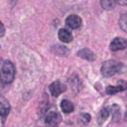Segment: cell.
<instances>
[{"label": "cell", "mask_w": 127, "mask_h": 127, "mask_svg": "<svg viewBox=\"0 0 127 127\" xmlns=\"http://www.w3.org/2000/svg\"><path fill=\"white\" fill-rule=\"evenodd\" d=\"M15 78V65L12 62L10 61H5L2 63V67H1V70H0V80L1 83L5 85L12 83Z\"/></svg>", "instance_id": "6da1fadb"}, {"label": "cell", "mask_w": 127, "mask_h": 127, "mask_svg": "<svg viewBox=\"0 0 127 127\" xmlns=\"http://www.w3.org/2000/svg\"><path fill=\"white\" fill-rule=\"evenodd\" d=\"M122 68V63L117 62V61H106L102 63L101 65V74L106 78L115 75L116 73H119Z\"/></svg>", "instance_id": "7a4b0ae2"}, {"label": "cell", "mask_w": 127, "mask_h": 127, "mask_svg": "<svg viewBox=\"0 0 127 127\" xmlns=\"http://www.w3.org/2000/svg\"><path fill=\"white\" fill-rule=\"evenodd\" d=\"M82 24H83V21H82V19H80L78 15H69V16L67 17V20H65V25H67L69 29H73V30L80 29Z\"/></svg>", "instance_id": "3957f363"}, {"label": "cell", "mask_w": 127, "mask_h": 127, "mask_svg": "<svg viewBox=\"0 0 127 127\" xmlns=\"http://www.w3.org/2000/svg\"><path fill=\"white\" fill-rule=\"evenodd\" d=\"M61 121H62V116L58 112H56V111H49L47 114V116H46V124L51 125L53 127L58 126L61 124Z\"/></svg>", "instance_id": "277c9868"}, {"label": "cell", "mask_w": 127, "mask_h": 127, "mask_svg": "<svg viewBox=\"0 0 127 127\" xmlns=\"http://www.w3.org/2000/svg\"><path fill=\"white\" fill-rule=\"evenodd\" d=\"M110 48L111 51H122L127 48V40L122 37H116L114 38L110 43Z\"/></svg>", "instance_id": "5b68a950"}, {"label": "cell", "mask_w": 127, "mask_h": 127, "mask_svg": "<svg viewBox=\"0 0 127 127\" xmlns=\"http://www.w3.org/2000/svg\"><path fill=\"white\" fill-rule=\"evenodd\" d=\"M100 2L105 10H111L116 5H121V6L127 5V0H100Z\"/></svg>", "instance_id": "8992f818"}, {"label": "cell", "mask_w": 127, "mask_h": 127, "mask_svg": "<svg viewBox=\"0 0 127 127\" xmlns=\"http://www.w3.org/2000/svg\"><path fill=\"white\" fill-rule=\"evenodd\" d=\"M9 112H10V104L6 100V97H4L2 95H0V116H1L2 122L6 119V116L9 115Z\"/></svg>", "instance_id": "52a82bcc"}, {"label": "cell", "mask_w": 127, "mask_h": 127, "mask_svg": "<svg viewBox=\"0 0 127 127\" xmlns=\"http://www.w3.org/2000/svg\"><path fill=\"white\" fill-rule=\"evenodd\" d=\"M65 90H67V86L64 84H62L59 80L53 82L52 84L49 85V91H51V94H52L53 96H58V95H61L62 93H64Z\"/></svg>", "instance_id": "ba28073f"}, {"label": "cell", "mask_w": 127, "mask_h": 127, "mask_svg": "<svg viewBox=\"0 0 127 127\" xmlns=\"http://www.w3.org/2000/svg\"><path fill=\"white\" fill-rule=\"evenodd\" d=\"M119 84L120 85H116V86H112V85L107 86V88H106V94H107V95H115L116 93H120V91H125V90H126V88H127L126 82L120 80Z\"/></svg>", "instance_id": "9c48e42d"}, {"label": "cell", "mask_w": 127, "mask_h": 127, "mask_svg": "<svg viewBox=\"0 0 127 127\" xmlns=\"http://www.w3.org/2000/svg\"><path fill=\"white\" fill-rule=\"evenodd\" d=\"M58 38L63 43H69V42H72V40H73V35H72V32L69 30L61 29L58 31Z\"/></svg>", "instance_id": "30bf717a"}, {"label": "cell", "mask_w": 127, "mask_h": 127, "mask_svg": "<svg viewBox=\"0 0 127 127\" xmlns=\"http://www.w3.org/2000/svg\"><path fill=\"white\" fill-rule=\"evenodd\" d=\"M78 56L83 59H86V61H95V54L93 51H90L89 48H83L78 52Z\"/></svg>", "instance_id": "8fae6325"}, {"label": "cell", "mask_w": 127, "mask_h": 127, "mask_svg": "<svg viewBox=\"0 0 127 127\" xmlns=\"http://www.w3.org/2000/svg\"><path fill=\"white\" fill-rule=\"evenodd\" d=\"M69 85L72 86V89H73V91H74V93H78V91L82 89V83H80V79H79L77 75L70 77V79H69Z\"/></svg>", "instance_id": "7c38bea8"}, {"label": "cell", "mask_w": 127, "mask_h": 127, "mask_svg": "<svg viewBox=\"0 0 127 127\" xmlns=\"http://www.w3.org/2000/svg\"><path fill=\"white\" fill-rule=\"evenodd\" d=\"M61 107H62V111L64 114H70V112L74 111V105L69 100H63L61 102Z\"/></svg>", "instance_id": "4fadbf2b"}, {"label": "cell", "mask_w": 127, "mask_h": 127, "mask_svg": "<svg viewBox=\"0 0 127 127\" xmlns=\"http://www.w3.org/2000/svg\"><path fill=\"white\" fill-rule=\"evenodd\" d=\"M109 115H110L109 109H106V107L101 109V111L99 112V116H97V122H99L100 125H102V124L106 121V119L109 117Z\"/></svg>", "instance_id": "5bb4252c"}, {"label": "cell", "mask_w": 127, "mask_h": 127, "mask_svg": "<svg viewBox=\"0 0 127 127\" xmlns=\"http://www.w3.org/2000/svg\"><path fill=\"white\" fill-rule=\"evenodd\" d=\"M119 25H120V27H121L122 31L127 32V12L121 15V17L119 20Z\"/></svg>", "instance_id": "9a60e30c"}, {"label": "cell", "mask_w": 127, "mask_h": 127, "mask_svg": "<svg viewBox=\"0 0 127 127\" xmlns=\"http://www.w3.org/2000/svg\"><path fill=\"white\" fill-rule=\"evenodd\" d=\"M112 115H114V121H119V116H120V107L117 105H112L111 107Z\"/></svg>", "instance_id": "2e32d148"}, {"label": "cell", "mask_w": 127, "mask_h": 127, "mask_svg": "<svg viewBox=\"0 0 127 127\" xmlns=\"http://www.w3.org/2000/svg\"><path fill=\"white\" fill-rule=\"evenodd\" d=\"M82 120H83L84 124L89 122V121H90V115H89V114H82Z\"/></svg>", "instance_id": "e0dca14e"}, {"label": "cell", "mask_w": 127, "mask_h": 127, "mask_svg": "<svg viewBox=\"0 0 127 127\" xmlns=\"http://www.w3.org/2000/svg\"><path fill=\"white\" fill-rule=\"evenodd\" d=\"M5 35V26L2 25V22L0 21V37H2Z\"/></svg>", "instance_id": "ac0fdd59"}, {"label": "cell", "mask_w": 127, "mask_h": 127, "mask_svg": "<svg viewBox=\"0 0 127 127\" xmlns=\"http://www.w3.org/2000/svg\"><path fill=\"white\" fill-rule=\"evenodd\" d=\"M10 1H11V5H12V6H14L16 2H17V0H10Z\"/></svg>", "instance_id": "d6986e66"}, {"label": "cell", "mask_w": 127, "mask_h": 127, "mask_svg": "<svg viewBox=\"0 0 127 127\" xmlns=\"http://www.w3.org/2000/svg\"><path fill=\"white\" fill-rule=\"evenodd\" d=\"M2 63H4V62H2V59L0 58V70H1V67H2Z\"/></svg>", "instance_id": "ffe728a7"}, {"label": "cell", "mask_w": 127, "mask_h": 127, "mask_svg": "<svg viewBox=\"0 0 127 127\" xmlns=\"http://www.w3.org/2000/svg\"><path fill=\"white\" fill-rule=\"evenodd\" d=\"M125 120L127 121V110H126V114H125Z\"/></svg>", "instance_id": "44dd1931"}]
</instances>
